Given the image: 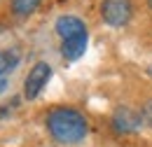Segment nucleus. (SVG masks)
<instances>
[{
    "label": "nucleus",
    "instance_id": "nucleus-1",
    "mask_svg": "<svg viewBox=\"0 0 152 147\" xmlns=\"http://www.w3.org/2000/svg\"><path fill=\"white\" fill-rule=\"evenodd\" d=\"M47 131L61 145H77L87 138L89 124L84 114H80L73 108H54L47 114Z\"/></svg>",
    "mask_w": 152,
    "mask_h": 147
},
{
    "label": "nucleus",
    "instance_id": "nucleus-2",
    "mask_svg": "<svg viewBox=\"0 0 152 147\" xmlns=\"http://www.w3.org/2000/svg\"><path fill=\"white\" fill-rule=\"evenodd\" d=\"M101 17L108 26L113 28H122L126 26L133 17V7L131 0H103L101 5Z\"/></svg>",
    "mask_w": 152,
    "mask_h": 147
},
{
    "label": "nucleus",
    "instance_id": "nucleus-3",
    "mask_svg": "<svg viewBox=\"0 0 152 147\" xmlns=\"http://www.w3.org/2000/svg\"><path fill=\"white\" fill-rule=\"evenodd\" d=\"M49 77H52V68H49V63H45V61L35 63V65L28 70L26 79H23V98H28V100L38 98L40 91L45 89V84L49 82Z\"/></svg>",
    "mask_w": 152,
    "mask_h": 147
},
{
    "label": "nucleus",
    "instance_id": "nucleus-4",
    "mask_svg": "<svg viewBox=\"0 0 152 147\" xmlns=\"http://www.w3.org/2000/svg\"><path fill=\"white\" fill-rule=\"evenodd\" d=\"M143 124H145L143 112L133 110V108L122 105L113 112V129L117 133H136V131L143 129Z\"/></svg>",
    "mask_w": 152,
    "mask_h": 147
},
{
    "label": "nucleus",
    "instance_id": "nucleus-5",
    "mask_svg": "<svg viewBox=\"0 0 152 147\" xmlns=\"http://www.w3.org/2000/svg\"><path fill=\"white\" fill-rule=\"evenodd\" d=\"M54 28H56V35L61 37V42H66V40H73V37H80L87 33V26H84V21L75 14H63V17L56 19V23H54Z\"/></svg>",
    "mask_w": 152,
    "mask_h": 147
},
{
    "label": "nucleus",
    "instance_id": "nucleus-6",
    "mask_svg": "<svg viewBox=\"0 0 152 147\" xmlns=\"http://www.w3.org/2000/svg\"><path fill=\"white\" fill-rule=\"evenodd\" d=\"M87 44H89V35L87 33L80 37H73V40H66V42H61V56L66 61H77L87 52Z\"/></svg>",
    "mask_w": 152,
    "mask_h": 147
},
{
    "label": "nucleus",
    "instance_id": "nucleus-7",
    "mask_svg": "<svg viewBox=\"0 0 152 147\" xmlns=\"http://www.w3.org/2000/svg\"><path fill=\"white\" fill-rule=\"evenodd\" d=\"M17 63H19V52L17 49H0V77H5Z\"/></svg>",
    "mask_w": 152,
    "mask_h": 147
},
{
    "label": "nucleus",
    "instance_id": "nucleus-8",
    "mask_svg": "<svg viewBox=\"0 0 152 147\" xmlns=\"http://www.w3.org/2000/svg\"><path fill=\"white\" fill-rule=\"evenodd\" d=\"M40 0H12V12L17 17H31L38 9Z\"/></svg>",
    "mask_w": 152,
    "mask_h": 147
},
{
    "label": "nucleus",
    "instance_id": "nucleus-9",
    "mask_svg": "<svg viewBox=\"0 0 152 147\" xmlns=\"http://www.w3.org/2000/svg\"><path fill=\"white\" fill-rule=\"evenodd\" d=\"M143 117H145V124L148 126H152V98L143 105Z\"/></svg>",
    "mask_w": 152,
    "mask_h": 147
},
{
    "label": "nucleus",
    "instance_id": "nucleus-10",
    "mask_svg": "<svg viewBox=\"0 0 152 147\" xmlns=\"http://www.w3.org/2000/svg\"><path fill=\"white\" fill-rule=\"evenodd\" d=\"M5 89H7V79H5V77H0V93L5 91Z\"/></svg>",
    "mask_w": 152,
    "mask_h": 147
},
{
    "label": "nucleus",
    "instance_id": "nucleus-11",
    "mask_svg": "<svg viewBox=\"0 0 152 147\" xmlns=\"http://www.w3.org/2000/svg\"><path fill=\"white\" fill-rule=\"evenodd\" d=\"M148 7H150V9H152V0H148Z\"/></svg>",
    "mask_w": 152,
    "mask_h": 147
},
{
    "label": "nucleus",
    "instance_id": "nucleus-12",
    "mask_svg": "<svg viewBox=\"0 0 152 147\" xmlns=\"http://www.w3.org/2000/svg\"><path fill=\"white\" fill-rule=\"evenodd\" d=\"M150 75H152V65H150Z\"/></svg>",
    "mask_w": 152,
    "mask_h": 147
}]
</instances>
